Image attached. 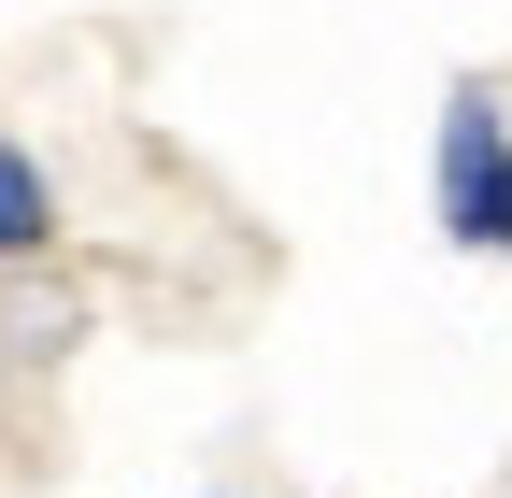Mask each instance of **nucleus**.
Returning a JSON list of instances; mask_svg holds the SVG:
<instances>
[{
    "mask_svg": "<svg viewBox=\"0 0 512 498\" xmlns=\"http://www.w3.org/2000/svg\"><path fill=\"white\" fill-rule=\"evenodd\" d=\"M498 100L484 86H456V114H441V228H456V242H484V185H498Z\"/></svg>",
    "mask_w": 512,
    "mask_h": 498,
    "instance_id": "f257e3e1",
    "label": "nucleus"
},
{
    "mask_svg": "<svg viewBox=\"0 0 512 498\" xmlns=\"http://www.w3.org/2000/svg\"><path fill=\"white\" fill-rule=\"evenodd\" d=\"M43 228H57V200H43V171H29L15 143H0V257H29Z\"/></svg>",
    "mask_w": 512,
    "mask_h": 498,
    "instance_id": "f03ea898",
    "label": "nucleus"
},
{
    "mask_svg": "<svg viewBox=\"0 0 512 498\" xmlns=\"http://www.w3.org/2000/svg\"><path fill=\"white\" fill-rule=\"evenodd\" d=\"M484 242H512V157H498V185H484Z\"/></svg>",
    "mask_w": 512,
    "mask_h": 498,
    "instance_id": "7ed1b4c3",
    "label": "nucleus"
}]
</instances>
